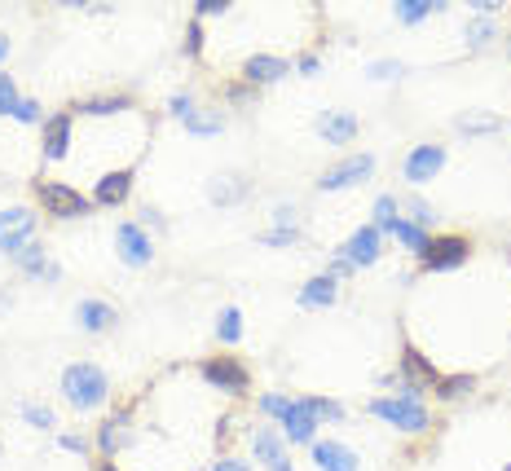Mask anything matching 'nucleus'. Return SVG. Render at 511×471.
I'll return each mask as SVG.
<instances>
[{
    "mask_svg": "<svg viewBox=\"0 0 511 471\" xmlns=\"http://www.w3.org/2000/svg\"><path fill=\"white\" fill-rule=\"evenodd\" d=\"M216 335H221V344H234V340L243 335V313H239L234 304L221 309V318H216Z\"/></svg>",
    "mask_w": 511,
    "mask_h": 471,
    "instance_id": "26",
    "label": "nucleus"
},
{
    "mask_svg": "<svg viewBox=\"0 0 511 471\" xmlns=\"http://www.w3.org/2000/svg\"><path fill=\"white\" fill-rule=\"evenodd\" d=\"M371 172H375V154H349V159H340L335 168H326L318 177V190H349V185L366 181Z\"/></svg>",
    "mask_w": 511,
    "mask_h": 471,
    "instance_id": "9",
    "label": "nucleus"
},
{
    "mask_svg": "<svg viewBox=\"0 0 511 471\" xmlns=\"http://www.w3.org/2000/svg\"><path fill=\"white\" fill-rule=\"evenodd\" d=\"M35 199H40V208H44L53 221H75V216H89V212H93V199L80 194V190L67 185V181H35Z\"/></svg>",
    "mask_w": 511,
    "mask_h": 471,
    "instance_id": "3",
    "label": "nucleus"
},
{
    "mask_svg": "<svg viewBox=\"0 0 511 471\" xmlns=\"http://www.w3.org/2000/svg\"><path fill=\"white\" fill-rule=\"evenodd\" d=\"M463 35H468V44H472V49H485V44L499 35V22H494V18H485V13H472V18H468V27H463Z\"/></svg>",
    "mask_w": 511,
    "mask_h": 471,
    "instance_id": "23",
    "label": "nucleus"
},
{
    "mask_svg": "<svg viewBox=\"0 0 511 471\" xmlns=\"http://www.w3.org/2000/svg\"><path fill=\"white\" fill-rule=\"evenodd\" d=\"M287 410H291V396H278V392H264V396H260V414H269V419L282 423Z\"/></svg>",
    "mask_w": 511,
    "mask_h": 471,
    "instance_id": "31",
    "label": "nucleus"
},
{
    "mask_svg": "<svg viewBox=\"0 0 511 471\" xmlns=\"http://www.w3.org/2000/svg\"><path fill=\"white\" fill-rule=\"evenodd\" d=\"M282 75H291V62L287 58H273V53H256L243 62V80L260 89V84H273V80H282Z\"/></svg>",
    "mask_w": 511,
    "mask_h": 471,
    "instance_id": "16",
    "label": "nucleus"
},
{
    "mask_svg": "<svg viewBox=\"0 0 511 471\" xmlns=\"http://www.w3.org/2000/svg\"><path fill=\"white\" fill-rule=\"evenodd\" d=\"M397 216H401V203H397V194H380V199H375V221H371V225H375V230L383 234V230H388Z\"/></svg>",
    "mask_w": 511,
    "mask_h": 471,
    "instance_id": "27",
    "label": "nucleus"
},
{
    "mask_svg": "<svg viewBox=\"0 0 511 471\" xmlns=\"http://www.w3.org/2000/svg\"><path fill=\"white\" fill-rule=\"evenodd\" d=\"M441 163H445V145H436V141H423V145H414V150L405 154V163H401V177H405L410 185H428V181L441 172Z\"/></svg>",
    "mask_w": 511,
    "mask_h": 471,
    "instance_id": "8",
    "label": "nucleus"
},
{
    "mask_svg": "<svg viewBox=\"0 0 511 471\" xmlns=\"http://www.w3.org/2000/svg\"><path fill=\"white\" fill-rule=\"evenodd\" d=\"M260 242L264 247H291V242H300V230H264Z\"/></svg>",
    "mask_w": 511,
    "mask_h": 471,
    "instance_id": "33",
    "label": "nucleus"
},
{
    "mask_svg": "<svg viewBox=\"0 0 511 471\" xmlns=\"http://www.w3.org/2000/svg\"><path fill=\"white\" fill-rule=\"evenodd\" d=\"M13 119H18V123H35V119H40V102H35V98H22Z\"/></svg>",
    "mask_w": 511,
    "mask_h": 471,
    "instance_id": "37",
    "label": "nucleus"
},
{
    "mask_svg": "<svg viewBox=\"0 0 511 471\" xmlns=\"http://www.w3.org/2000/svg\"><path fill=\"white\" fill-rule=\"evenodd\" d=\"M27 242H35V212L31 208H4L0 212V251L13 260Z\"/></svg>",
    "mask_w": 511,
    "mask_h": 471,
    "instance_id": "6",
    "label": "nucleus"
},
{
    "mask_svg": "<svg viewBox=\"0 0 511 471\" xmlns=\"http://www.w3.org/2000/svg\"><path fill=\"white\" fill-rule=\"evenodd\" d=\"M212 471H248V463H243V459H230V454H225V459H216V463H212Z\"/></svg>",
    "mask_w": 511,
    "mask_h": 471,
    "instance_id": "39",
    "label": "nucleus"
},
{
    "mask_svg": "<svg viewBox=\"0 0 511 471\" xmlns=\"http://www.w3.org/2000/svg\"><path fill=\"white\" fill-rule=\"evenodd\" d=\"M75 322L89 331V335H102V331H111L115 322H120V313H115V304H106V300H93V295H84L80 304H75Z\"/></svg>",
    "mask_w": 511,
    "mask_h": 471,
    "instance_id": "15",
    "label": "nucleus"
},
{
    "mask_svg": "<svg viewBox=\"0 0 511 471\" xmlns=\"http://www.w3.org/2000/svg\"><path fill=\"white\" fill-rule=\"evenodd\" d=\"M383 234H392L397 242H401V247H405V251H414V255H419V251L428 247V238H432L428 230H423V225H414V221H401V216H397V221H392Z\"/></svg>",
    "mask_w": 511,
    "mask_h": 471,
    "instance_id": "21",
    "label": "nucleus"
},
{
    "mask_svg": "<svg viewBox=\"0 0 511 471\" xmlns=\"http://www.w3.org/2000/svg\"><path fill=\"white\" fill-rule=\"evenodd\" d=\"M4 58H9V35L0 31V62H4Z\"/></svg>",
    "mask_w": 511,
    "mask_h": 471,
    "instance_id": "42",
    "label": "nucleus"
},
{
    "mask_svg": "<svg viewBox=\"0 0 511 471\" xmlns=\"http://www.w3.org/2000/svg\"><path fill=\"white\" fill-rule=\"evenodd\" d=\"M392 75H401L397 62H371V80H392Z\"/></svg>",
    "mask_w": 511,
    "mask_h": 471,
    "instance_id": "38",
    "label": "nucleus"
},
{
    "mask_svg": "<svg viewBox=\"0 0 511 471\" xmlns=\"http://www.w3.org/2000/svg\"><path fill=\"white\" fill-rule=\"evenodd\" d=\"M62 392H67V401H71L75 410H98V405H106V396H111V379H106L102 365L75 361V365L62 370Z\"/></svg>",
    "mask_w": 511,
    "mask_h": 471,
    "instance_id": "1",
    "label": "nucleus"
},
{
    "mask_svg": "<svg viewBox=\"0 0 511 471\" xmlns=\"http://www.w3.org/2000/svg\"><path fill=\"white\" fill-rule=\"evenodd\" d=\"M62 450H71V454H89V441H84V436H62Z\"/></svg>",
    "mask_w": 511,
    "mask_h": 471,
    "instance_id": "40",
    "label": "nucleus"
},
{
    "mask_svg": "<svg viewBox=\"0 0 511 471\" xmlns=\"http://www.w3.org/2000/svg\"><path fill=\"white\" fill-rule=\"evenodd\" d=\"M185 53H190V58H199V53H203V22H199V18H190V31H185Z\"/></svg>",
    "mask_w": 511,
    "mask_h": 471,
    "instance_id": "34",
    "label": "nucleus"
},
{
    "mask_svg": "<svg viewBox=\"0 0 511 471\" xmlns=\"http://www.w3.org/2000/svg\"><path fill=\"white\" fill-rule=\"evenodd\" d=\"M18 102H22V98H18V84H13V75L0 67V115H13Z\"/></svg>",
    "mask_w": 511,
    "mask_h": 471,
    "instance_id": "29",
    "label": "nucleus"
},
{
    "mask_svg": "<svg viewBox=\"0 0 511 471\" xmlns=\"http://www.w3.org/2000/svg\"><path fill=\"white\" fill-rule=\"evenodd\" d=\"M71 137H75V115H71V111H58V115L44 119V132H40V154H44V163L67 159Z\"/></svg>",
    "mask_w": 511,
    "mask_h": 471,
    "instance_id": "10",
    "label": "nucleus"
},
{
    "mask_svg": "<svg viewBox=\"0 0 511 471\" xmlns=\"http://www.w3.org/2000/svg\"><path fill=\"white\" fill-rule=\"evenodd\" d=\"M115 251H120V260L132 264V269H145V264L154 260V242H150V234H145L137 221H120V225H115Z\"/></svg>",
    "mask_w": 511,
    "mask_h": 471,
    "instance_id": "7",
    "label": "nucleus"
},
{
    "mask_svg": "<svg viewBox=\"0 0 511 471\" xmlns=\"http://www.w3.org/2000/svg\"><path fill=\"white\" fill-rule=\"evenodd\" d=\"M199 379L212 388V392H248V365L239 361V357H208L203 365H199Z\"/></svg>",
    "mask_w": 511,
    "mask_h": 471,
    "instance_id": "5",
    "label": "nucleus"
},
{
    "mask_svg": "<svg viewBox=\"0 0 511 471\" xmlns=\"http://www.w3.org/2000/svg\"><path fill=\"white\" fill-rule=\"evenodd\" d=\"M304 405L313 410V419L322 423V419H344V405L340 401H331V396H304Z\"/></svg>",
    "mask_w": 511,
    "mask_h": 471,
    "instance_id": "28",
    "label": "nucleus"
},
{
    "mask_svg": "<svg viewBox=\"0 0 511 471\" xmlns=\"http://www.w3.org/2000/svg\"><path fill=\"white\" fill-rule=\"evenodd\" d=\"M335 300H340V282L326 278V273L309 278L304 291H300V309H326V304H335Z\"/></svg>",
    "mask_w": 511,
    "mask_h": 471,
    "instance_id": "19",
    "label": "nucleus"
},
{
    "mask_svg": "<svg viewBox=\"0 0 511 471\" xmlns=\"http://www.w3.org/2000/svg\"><path fill=\"white\" fill-rule=\"evenodd\" d=\"M22 419H27L31 428H44V432L58 423V414H53L49 405H35V401H27V405H22Z\"/></svg>",
    "mask_w": 511,
    "mask_h": 471,
    "instance_id": "30",
    "label": "nucleus"
},
{
    "mask_svg": "<svg viewBox=\"0 0 511 471\" xmlns=\"http://www.w3.org/2000/svg\"><path fill=\"white\" fill-rule=\"evenodd\" d=\"M459 132H499V119L494 115H463L459 119Z\"/></svg>",
    "mask_w": 511,
    "mask_h": 471,
    "instance_id": "32",
    "label": "nucleus"
},
{
    "mask_svg": "<svg viewBox=\"0 0 511 471\" xmlns=\"http://www.w3.org/2000/svg\"><path fill=\"white\" fill-rule=\"evenodd\" d=\"M252 454H256V463H264L269 471H291V459L282 450V436L273 428H252Z\"/></svg>",
    "mask_w": 511,
    "mask_h": 471,
    "instance_id": "14",
    "label": "nucleus"
},
{
    "mask_svg": "<svg viewBox=\"0 0 511 471\" xmlns=\"http://www.w3.org/2000/svg\"><path fill=\"white\" fill-rule=\"evenodd\" d=\"M353 273H358V269H353V264H349V260H344L340 251H335V255L326 260V278H335V282H340V278H353Z\"/></svg>",
    "mask_w": 511,
    "mask_h": 471,
    "instance_id": "35",
    "label": "nucleus"
},
{
    "mask_svg": "<svg viewBox=\"0 0 511 471\" xmlns=\"http://www.w3.org/2000/svg\"><path fill=\"white\" fill-rule=\"evenodd\" d=\"M436 9H441V4H428V0H397V9H392V13H397V22H401V27H419V22H428Z\"/></svg>",
    "mask_w": 511,
    "mask_h": 471,
    "instance_id": "22",
    "label": "nucleus"
},
{
    "mask_svg": "<svg viewBox=\"0 0 511 471\" xmlns=\"http://www.w3.org/2000/svg\"><path fill=\"white\" fill-rule=\"evenodd\" d=\"M168 111H172L177 119H190V115H194V98H190V93H172Z\"/></svg>",
    "mask_w": 511,
    "mask_h": 471,
    "instance_id": "36",
    "label": "nucleus"
},
{
    "mask_svg": "<svg viewBox=\"0 0 511 471\" xmlns=\"http://www.w3.org/2000/svg\"><path fill=\"white\" fill-rule=\"evenodd\" d=\"M313 463L318 471H362V459L344 445V441H313Z\"/></svg>",
    "mask_w": 511,
    "mask_h": 471,
    "instance_id": "13",
    "label": "nucleus"
},
{
    "mask_svg": "<svg viewBox=\"0 0 511 471\" xmlns=\"http://www.w3.org/2000/svg\"><path fill=\"white\" fill-rule=\"evenodd\" d=\"M181 123H185L190 137H221L225 132V115L216 106H194V115L181 119Z\"/></svg>",
    "mask_w": 511,
    "mask_h": 471,
    "instance_id": "20",
    "label": "nucleus"
},
{
    "mask_svg": "<svg viewBox=\"0 0 511 471\" xmlns=\"http://www.w3.org/2000/svg\"><path fill=\"white\" fill-rule=\"evenodd\" d=\"M371 414L383 419L388 428H397V432H410V436H419V432H428V405H423V396H375L371 401Z\"/></svg>",
    "mask_w": 511,
    "mask_h": 471,
    "instance_id": "2",
    "label": "nucleus"
},
{
    "mask_svg": "<svg viewBox=\"0 0 511 471\" xmlns=\"http://www.w3.org/2000/svg\"><path fill=\"white\" fill-rule=\"evenodd\" d=\"M13 264H18V269H22L27 278H49V282L58 278V264L49 260L44 242H27V247H22V251L13 255Z\"/></svg>",
    "mask_w": 511,
    "mask_h": 471,
    "instance_id": "18",
    "label": "nucleus"
},
{
    "mask_svg": "<svg viewBox=\"0 0 511 471\" xmlns=\"http://www.w3.org/2000/svg\"><path fill=\"white\" fill-rule=\"evenodd\" d=\"M468 255H472V238L468 234H436L428 238V247L419 251V264L428 273H445V269L468 264Z\"/></svg>",
    "mask_w": 511,
    "mask_h": 471,
    "instance_id": "4",
    "label": "nucleus"
},
{
    "mask_svg": "<svg viewBox=\"0 0 511 471\" xmlns=\"http://www.w3.org/2000/svg\"><path fill=\"white\" fill-rule=\"evenodd\" d=\"M318 132L326 137V145H349V141H358L362 123H358L353 111H326V115L318 119Z\"/></svg>",
    "mask_w": 511,
    "mask_h": 471,
    "instance_id": "17",
    "label": "nucleus"
},
{
    "mask_svg": "<svg viewBox=\"0 0 511 471\" xmlns=\"http://www.w3.org/2000/svg\"><path fill=\"white\" fill-rule=\"evenodd\" d=\"M300 71L313 75V71H318V53H304V58H300Z\"/></svg>",
    "mask_w": 511,
    "mask_h": 471,
    "instance_id": "41",
    "label": "nucleus"
},
{
    "mask_svg": "<svg viewBox=\"0 0 511 471\" xmlns=\"http://www.w3.org/2000/svg\"><path fill=\"white\" fill-rule=\"evenodd\" d=\"M472 388H476V379H472V374H441L436 396H441V401H459V396H468Z\"/></svg>",
    "mask_w": 511,
    "mask_h": 471,
    "instance_id": "25",
    "label": "nucleus"
},
{
    "mask_svg": "<svg viewBox=\"0 0 511 471\" xmlns=\"http://www.w3.org/2000/svg\"><path fill=\"white\" fill-rule=\"evenodd\" d=\"M380 247H383V234L375 225H362V230H353L349 242L340 247V255L353 264V269H362V264H375L380 260Z\"/></svg>",
    "mask_w": 511,
    "mask_h": 471,
    "instance_id": "11",
    "label": "nucleus"
},
{
    "mask_svg": "<svg viewBox=\"0 0 511 471\" xmlns=\"http://www.w3.org/2000/svg\"><path fill=\"white\" fill-rule=\"evenodd\" d=\"M282 436L291 445H313L318 441V419H313V410L304 401H291V410L282 414Z\"/></svg>",
    "mask_w": 511,
    "mask_h": 471,
    "instance_id": "12",
    "label": "nucleus"
},
{
    "mask_svg": "<svg viewBox=\"0 0 511 471\" xmlns=\"http://www.w3.org/2000/svg\"><path fill=\"white\" fill-rule=\"evenodd\" d=\"M208 194H212V203H221V208H230V203H239V199L248 194V185H243L239 177H216Z\"/></svg>",
    "mask_w": 511,
    "mask_h": 471,
    "instance_id": "24",
    "label": "nucleus"
}]
</instances>
